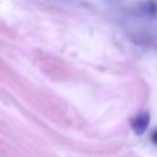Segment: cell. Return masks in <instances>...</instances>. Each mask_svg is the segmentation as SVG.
I'll use <instances>...</instances> for the list:
<instances>
[{"label": "cell", "instance_id": "obj_1", "mask_svg": "<svg viewBox=\"0 0 157 157\" xmlns=\"http://www.w3.org/2000/svg\"><path fill=\"white\" fill-rule=\"evenodd\" d=\"M147 125H149V115H145V113H144V115H139L137 118H133V122H132L133 130H135L139 135L145 132Z\"/></svg>", "mask_w": 157, "mask_h": 157}]
</instances>
